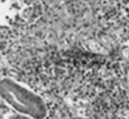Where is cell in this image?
I'll return each mask as SVG.
<instances>
[{
  "label": "cell",
  "instance_id": "obj_1",
  "mask_svg": "<svg viewBox=\"0 0 129 119\" xmlns=\"http://www.w3.org/2000/svg\"><path fill=\"white\" fill-rule=\"evenodd\" d=\"M0 98L17 114L34 119H44L48 114L47 105L41 96L13 79L0 80Z\"/></svg>",
  "mask_w": 129,
  "mask_h": 119
},
{
  "label": "cell",
  "instance_id": "obj_2",
  "mask_svg": "<svg viewBox=\"0 0 129 119\" xmlns=\"http://www.w3.org/2000/svg\"><path fill=\"white\" fill-rule=\"evenodd\" d=\"M9 119H34V118L26 116V115H23V114L16 113L15 114L10 116V117H9Z\"/></svg>",
  "mask_w": 129,
  "mask_h": 119
}]
</instances>
